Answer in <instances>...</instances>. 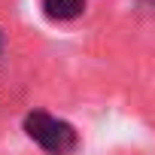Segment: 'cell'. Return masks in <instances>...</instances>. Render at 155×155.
Listing matches in <instances>:
<instances>
[{
  "label": "cell",
  "mask_w": 155,
  "mask_h": 155,
  "mask_svg": "<svg viewBox=\"0 0 155 155\" xmlns=\"http://www.w3.org/2000/svg\"><path fill=\"white\" fill-rule=\"evenodd\" d=\"M25 131H28V137H31L40 149H46V152H52V155H67V152L76 146V131H73V125H67V122H61V119H55V116H49V113H43V110L25 116Z\"/></svg>",
  "instance_id": "1"
},
{
  "label": "cell",
  "mask_w": 155,
  "mask_h": 155,
  "mask_svg": "<svg viewBox=\"0 0 155 155\" xmlns=\"http://www.w3.org/2000/svg\"><path fill=\"white\" fill-rule=\"evenodd\" d=\"M43 9H46L49 18L67 21V18H76L85 9V0H43Z\"/></svg>",
  "instance_id": "2"
},
{
  "label": "cell",
  "mask_w": 155,
  "mask_h": 155,
  "mask_svg": "<svg viewBox=\"0 0 155 155\" xmlns=\"http://www.w3.org/2000/svg\"><path fill=\"white\" fill-rule=\"evenodd\" d=\"M0 49H3V37H0Z\"/></svg>",
  "instance_id": "3"
}]
</instances>
